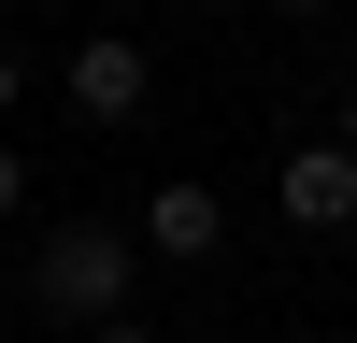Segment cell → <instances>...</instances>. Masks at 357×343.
Instances as JSON below:
<instances>
[{
	"instance_id": "6da1fadb",
	"label": "cell",
	"mask_w": 357,
	"mask_h": 343,
	"mask_svg": "<svg viewBox=\"0 0 357 343\" xmlns=\"http://www.w3.org/2000/svg\"><path fill=\"white\" fill-rule=\"evenodd\" d=\"M29 300H43V314H72V329L129 314V229H57V243L29 257Z\"/></svg>"
},
{
	"instance_id": "7a4b0ae2",
	"label": "cell",
	"mask_w": 357,
	"mask_h": 343,
	"mask_svg": "<svg viewBox=\"0 0 357 343\" xmlns=\"http://www.w3.org/2000/svg\"><path fill=\"white\" fill-rule=\"evenodd\" d=\"M286 229H357V143H301V158L272 172Z\"/></svg>"
},
{
	"instance_id": "3957f363",
	"label": "cell",
	"mask_w": 357,
	"mask_h": 343,
	"mask_svg": "<svg viewBox=\"0 0 357 343\" xmlns=\"http://www.w3.org/2000/svg\"><path fill=\"white\" fill-rule=\"evenodd\" d=\"M143 86H158V57H143L129 29H100V43H72V100L100 114V129H114V114H143Z\"/></svg>"
},
{
	"instance_id": "277c9868",
	"label": "cell",
	"mask_w": 357,
	"mask_h": 343,
	"mask_svg": "<svg viewBox=\"0 0 357 343\" xmlns=\"http://www.w3.org/2000/svg\"><path fill=\"white\" fill-rule=\"evenodd\" d=\"M215 243H229L215 186H158V200H143V257H215Z\"/></svg>"
},
{
	"instance_id": "5b68a950",
	"label": "cell",
	"mask_w": 357,
	"mask_h": 343,
	"mask_svg": "<svg viewBox=\"0 0 357 343\" xmlns=\"http://www.w3.org/2000/svg\"><path fill=\"white\" fill-rule=\"evenodd\" d=\"M15 200H29V158H15V129H0V215H15Z\"/></svg>"
},
{
	"instance_id": "8992f818",
	"label": "cell",
	"mask_w": 357,
	"mask_h": 343,
	"mask_svg": "<svg viewBox=\"0 0 357 343\" xmlns=\"http://www.w3.org/2000/svg\"><path fill=\"white\" fill-rule=\"evenodd\" d=\"M15 86H29V72H15V43H0V129H15Z\"/></svg>"
},
{
	"instance_id": "52a82bcc",
	"label": "cell",
	"mask_w": 357,
	"mask_h": 343,
	"mask_svg": "<svg viewBox=\"0 0 357 343\" xmlns=\"http://www.w3.org/2000/svg\"><path fill=\"white\" fill-rule=\"evenodd\" d=\"M86 343H143V314H100V329H86Z\"/></svg>"
},
{
	"instance_id": "ba28073f",
	"label": "cell",
	"mask_w": 357,
	"mask_h": 343,
	"mask_svg": "<svg viewBox=\"0 0 357 343\" xmlns=\"http://www.w3.org/2000/svg\"><path fill=\"white\" fill-rule=\"evenodd\" d=\"M343 143H357V100H343Z\"/></svg>"
},
{
	"instance_id": "9c48e42d",
	"label": "cell",
	"mask_w": 357,
	"mask_h": 343,
	"mask_svg": "<svg viewBox=\"0 0 357 343\" xmlns=\"http://www.w3.org/2000/svg\"><path fill=\"white\" fill-rule=\"evenodd\" d=\"M286 15H314V0H286Z\"/></svg>"
}]
</instances>
